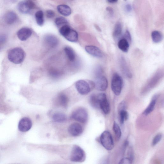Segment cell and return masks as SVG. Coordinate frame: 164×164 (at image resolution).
Here are the masks:
<instances>
[{"mask_svg": "<svg viewBox=\"0 0 164 164\" xmlns=\"http://www.w3.org/2000/svg\"><path fill=\"white\" fill-rule=\"evenodd\" d=\"M25 53L23 49L16 47L12 49L8 54V58L11 62L19 64L22 63L25 57Z\"/></svg>", "mask_w": 164, "mask_h": 164, "instance_id": "6da1fadb", "label": "cell"}, {"mask_svg": "<svg viewBox=\"0 0 164 164\" xmlns=\"http://www.w3.org/2000/svg\"><path fill=\"white\" fill-rule=\"evenodd\" d=\"M75 86L77 92L82 95L88 94L91 92L92 89L95 87L94 82L92 81H87L83 80L77 81Z\"/></svg>", "mask_w": 164, "mask_h": 164, "instance_id": "7a4b0ae2", "label": "cell"}, {"mask_svg": "<svg viewBox=\"0 0 164 164\" xmlns=\"http://www.w3.org/2000/svg\"><path fill=\"white\" fill-rule=\"evenodd\" d=\"M59 32L69 42L76 43L78 40V33L76 31L71 28L68 24L61 27Z\"/></svg>", "mask_w": 164, "mask_h": 164, "instance_id": "3957f363", "label": "cell"}, {"mask_svg": "<svg viewBox=\"0 0 164 164\" xmlns=\"http://www.w3.org/2000/svg\"><path fill=\"white\" fill-rule=\"evenodd\" d=\"M85 158L86 154L84 150L77 145L74 146L71 152V161L73 162H81L84 161Z\"/></svg>", "mask_w": 164, "mask_h": 164, "instance_id": "277c9868", "label": "cell"}, {"mask_svg": "<svg viewBox=\"0 0 164 164\" xmlns=\"http://www.w3.org/2000/svg\"><path fill=\"white\" fill-rule=\"evenodd\" d=\"M100 141L104 148L108 150L113 149L114 145L112 136L108 131H105L101 134Z\"/></svg>", "mask_w": 164, "mask_h": 164, "instance_id": "5b68a950", "label": "cell"}, {"mask_svg": "<svg viewBox=\"0 0 164 164\" xmlns=\"http://www.w3.org/2000/svg\"><path fill=\"white\" fill-rule=\"evenodd\" d=\"M122 87L123 80L121 77L117 73H114L111 82V88L114 94L119 96L121 93Z\"/></svg>", "mask_w": 164, "mask_h": 164, "instance_id": "8992f818", "label": "cell"}, {"mask_svg": "<svg viewBox=\"0 0 164 164\" xmlns=\"http://www.w3.org/2000/svg\"><path fill=\"white\" fill-rule=\"evenodd\" d=\"M72 117L76 121L82 123H85L88 120V114L85 109L78 108L73 112Z\"/></svg>", "mask_w": 164, "mask_h": 164, "instance_id": "52a82bcc", "label": "cell"}, {"mask_svg": "<svg viewBox=\"0 0 164 164\" xmlns=\"http://www.w3.org/2000/svg\"><path fill=\"white\" fill-rule=\"evenodd\" d=\"M96 96L100 108L105 114H109L110 111V107L106 95L104 93H101L96 95Z\"/></svg>", "mask_w": 164, "mask_h": 164, "instance_id": "ba28073f", "label": "cell"}, {"mask_svg": "<svg viewBox=\"0 0 164 164\" xmlns=\"http://www.w3.org/2000/svg\"><path fill=\"white\" fill-rule=\"evenodd\" d=\"M35 6V3L31 0L20 2L18 5L19 11L23 14H27L34 9Z\"/></svg>", "mask_w": 164, "mask_h": 164, "instance_id": "9c48e42d", "label": "cell"}, {"mask_svg": "<svg viewBox=\"0 0 164 164\" xmlns=\"http://www.w3.org/2000/svg\"><path fill=\"white\" fill-rule=\"evenodd\" d=\"M95 83V88L100 91H104L107 89L108 83L107 79L103 76L96 77Z\"/></svg>", "mask_w": 164, "mask_h": 164, "instance_id": "30bf717a", "label": "cell"}, {"mask_svg": "<svg viewBox=\"0 0 164 164\" xmlns=\"http://www.w3.org/2000/svg\"><path fill=\"white\" fill-rule=\"evenodd\" d=\"M32 125V121L29 118L24 117L20 121L18 128L21 132H26L31 129Z\"/></svg>", "mask_w": 164, "mask_h": 164, "instance_id": "8fae6325", "label": "cell"}, {"mask_svg": "<svg viewBox=\"0 0 164 164\" xmlns=\"http://www.w3.org/2000/svg\"><path fill=\"white\" fill-rule=\"evenodd\" d=\"M83 128L77 123H74L72 124L68 128L69 134L73 137H78L83 132Z\"/></svg>", "mask_w": 164, "mask_h": 164, "instance_id": "7c38bea8", "label": "cell"}, {"mask_svg": "<svg viewBox=\"0 0 164 164\" xmlns=\"http://www.w3.org/2000/svg\"><path fill=\"white\" fill-rule=\"evenodd\" d=\"M86 51L89 54L98 58L103 57L102 52L98 47L92 45L86 46L85 47Z\"/></svg>", "mask_w": 164, "mask_h": 164, "instance_id": "4fadbf2b", "label": "cell"}, {"mask_svg": "<svg viewBox=\"0 0 164 164\" xmlns=\"http://www.w3.org/2000/svg\"><path fill=\"white\" fill-rule=\"evenodd\" d=\"M121 68L123 75L128 79L132 78V75L128 66L126 61L123 57H121L120 59Z\"/></svg>", "mask_w": 164, "mask_h": 164, "instance_id": "5bb4252c", "label": "cell"}, {"mask_svg": "<svg viewBox=\"0 0 164 164\" xmlns=\"http://www.w3.org/2000/svg\"><path fill=\"white\" fill-rule=\"evenodd\" d=\"M32 34L31 30L28 28H23L17 32L18 38L22 41H25L29 38Z\"/></svg>", "mask_w": 164, "mask_h": 164, "instance_id": "9a60e30c", "label": "cell"}, {"mask_svg": "<svg viewBox=\"0 0 164 164\" xmlns=\"http://www.w3.org/2000/svg\"><path fill=\"white\" fill-rule=\"evenodd\" d=\"M46 44L49 47L52 48L56 47L58 45L59 41L58 39L53 35H47L44 38Z\"/></svg>", "mask_w": 164, "mask_h": 164, "instance_id": "2e32d148", "label": "cell"}, {"mask_svg": "<svg viewBox=\"0 0 164 164\" xmlns=\"http://www.w3.org/2000/svg\"><path fill=\"white\" fill-rule=\"evenodd\" d=\"M158 97L159 96L158 94L155 95L153 96L149 105L143 113L144 116L148 115L153 111Z\"/></svg>", "mask_w": 164, "mask_h": 164, "instance_id": "e0dca14e", "label": "cell"}, {"mask_svg": "<svg viewBox=\"0 0 164 164\" xmlns=\"http://www.w3.org/2000/svg\"><path fill=\"white\" fill-rule=\"evenodd\" d=\"M122 32V26L121 23L118 22L115 26L113 32V36L114 39L117 40L121 35Z\"/></svg>", "mask_w": 164, "mask_h": 164, "instance_id": "ac0fdd59", "label": "cell"}, {"mask_svg": "<svg viewBox=\"0 0 164 164\" xmlns=\"http://www.w3.org/2000/svg\"><path fill=\"white\" fill-rule=\"evenodd\" d=\"M57 9L60 14L65 16L70 15L72 13L70 7L67 5H59L57 6Z\"/></svg>", "mask_w": 164, "mask_h": 164, "instance_id": "d6986e66", "label": "cell"}, {"mask_svg": "<svg viewBox=\"0 0 164 164\" xmlns=\"http://www.w3.org/2000/svg\"><path fill=\"white\" fill-rule=\"evenodd\" d=\"M129 44L128 41L124 38L119 40L118 46L119 48L122 51L127 52L129 50Z\"/></svg>", "mask_w": 164, "mask_h": 164, "instance_id": "ffe728a7", "label": "cell"}, {"mask_svg": "<svg viewBox=\"0 0 164 164\" xmlns=\"http://www.w3.org/2000/svg\"><path fill=\"white\" fill-rule=\"evenodd\" d=\"M17 18V15L15 12L10 11L6 14L5 20L7 24H12L15 22Z\"/></svg>", "mask_w": 164, "mask_h": 164, "instance_id": "44dd1931", "label": "cell"}, {"mask_svg": "<svg viewBox=\"0 0 164 164\" xmlns=\"http://www.w3.org/2000/svg\"><path fill=\"white\" fill-rule=\"evenodd\" d=\"M64 51L68 59L71 62L75 61L76 58V55L73 49L69 46L64 47Z\"/></svg>", "mask_w": 164, "mask_h": 164, "instance_id": "7402d4cb", "label": "cell"}, {"mask_svg": "<svg viewBox=\"0 0 164 164\" xmlns=\"http://www.w3.org/2000/svg\"><path fill=\"white\" fill-rule=\"evenodd\" d=\"M57 101L59 105L64 108L66 107L68 103V96L64 93L59 94L57 98Z\"/></svg>", "mask_w": 164, "mask_h": 164, "instance_id": "603a6c76", "label": "cell"}, {"mask_svg": "<svg viewBox=\"0 0 164 164\" xmlns=\"http://www.w3.org/2000/svg\"><path fill=\"white\" fill-rule=\"evenodd\" d=\"M53 120L57 122H63L66 121L67 117L65 115L61 113H56L53 114Z\"/></svg>", "mask_w": 164, "mask_h": 164, "instance_id": "cb8c5ba5", "label": "cell"}, {"mask_svg": "<svg viewBox=\"0 0 164 164\" xmlns=\"http://www.w3.org/2000/svg\"><path fill=\"white\" fill-rule=\"evenodd\" d=\"M151 37L153 42L155 43L161 42L163 39V35L159 31H155L151 34Z\"/></svg>", "mask_w": 164, "mask_h": 164, "instance_id": "d4e9b609", "label": "cell"}, {"mask_svg": "<svg viewBox=\"0 0 164 164\" xmlns=\"http://www.w3.org/2000/svg\"><path fill=\"white\" fill-rule=\"evenodd\" d=\"M35 18L36 22L39 26H42L44 23V13L43 11L39 10L36 12Z\"/></svg>", "mask_w": 164, "mask_h": 164, "instance_id": "484cf974", "label": "cell"}, {"mask_svg": "<svg viewBox=\"0 0 164 164\" xmlns=\"http://www.w3.org/2000/svg\"><path fill=\"white\" fill-rule=\"evenodd\" d=\"M120 121L121 125H123L125 121L127 120L129 118V113L126 110H123L119 111Z\"/></svg>", "mask_w": 164, "mask_h": 164, "instance_id": "4316f807", "label": "cell"}, {"mask_svg": "<svg viewBox=\"0 0 164 164\" xmlns=\"http://www.w3.org/2000/svg\"><path fill=\"white\" fill-rule=\"evenodd\" d=\"M55 23L56 25L58 27H61L64 26L68 24V20L61 16L55 19Z\"/></svg>", "mask_w": 164, "mask_h": 164, "instance_id": "83f0119b", "label": "cell"}, {"mask_svg": "<svg viewBox=\"0 0 164 164\" xmlns=\"http://www.w3.org/2000/svg\"><path fill=\"white\" fill-rule=\"evenodd\" d=\"M113 130L117 140H119L121 136V132L120 127L116 122H114Z\"/></svg>", "mask_w": 164, "mask_h": 164, "instance_id": "f1b7e54d", "label": "cell"}, {"mask_svg": "<svg viewBox=\"0 0 164 164\" xmlns=\"http://www.w3.org/2000/svg\"><path fill=\"white\" fill-rule=\"evenodd\" d=\"M90 102L93 107L95 108H100L99 104L97 99L96 95H92L90 97Z\"/></svg>", "mask_w": 164, "mask_h": 164, "instance_id": "f546056e", "label": "cell"}, {"mask_svg": "<svg viewBox=\"0 0 164 164\" xmlns=\"http://www.w3.org/2000/svg\"><path fill=\"white\" fill-rule=\"evenodd\" d=\"M162 135L161 134H158L156 135L153 139L152 141V145L155 146L158 144L161 141Z\"/></svg>", "mask_w": 164, "mask_h": 164, "instance_id": "4dcf8cb0", "label": "cell"}, {"mask_svg": "<svg viewBox=\"0 0 164 164\" xmlns=\"http://www.w3.org/2000/svg\"><path fill=\"white\" fill-rule=\"evenodd\" d=\"M50 75L54 78L59 77L61 75L60 72L58 70H52L50 72Z\"/></svg>", "mask_w": 164, "mask_h": 164, "instance_id": "1f68e13d", "label": "cell"}, {"mask_svg": "<svg viewBox=\"0 0 164 164\" xmlns=\"http://www.w3.org/2000/svg\"><path fill=\"white\" fill-rule=\"evenodd\" d=\"M133 160L129 158H124L122 159L120 161L119 164H130L132 163Z\"/></svg>", "mask_w": 164, "mask_h": 164, "instance_id": "d6a6232c", "label": "cell"}, {"mask_svg": "<svg viewBox=\"0 0 164 164\" xmlns=\"http://www.w3.org/2000/svg\"><path fill=\"white\" fill-rule=\"evenodd\" d=\"M46 15L47 18H52L54 17L55 14L53 10H48L46 11Z\"/></svg>", "mask_w": 164, "mask_h": 164, "instance_id": "836d02e7", "label": "cell"}, {"mask_svg": "<svg viewBox=\"0 0 164 164\" xmlns=\"http://www.w3.org/2000/svg\"><path fill=\"white\" fill-rule=\"evenodd\" d=\"M95 72L96 77L102 75L103 70L100 67L98 66L97 67Z\"/></svg>", "mask_w": 164, "mask_h": 164, "instance_id": "e575fe53", "label": "cell"}, {"mask_svg": "<svg viewBox=\"0 0 164 164\" xmlns=\"http://www.w3.org/2000/svg\"><path fill=\"white\" fill-rule=\"evenodd\" d=\"M124 38L128 41L129 43H131V41H132V37H131V35L129 31H126L124 35Z\"/></svg>", "mask_w": 164, "mask_h": 164, "instance_id": "d590c367", "label": "cell"}, {"mask_svg": "<svg viewBox=\"0 0 164 164\" xmlns=\"http://www.w3.org/2000/svg\"><path fill=\"white\" fill-rule=\"evenodd\" d=\"M6 40V37L4 35H0V48L5 43Z\"/></svg>", "mask_w": 164, "mask_h": 164, "instance_id": "8d00e7d4", "label": "cell"}, {"mask_svg": "<svg viewBox=\"0 0 164 164\" xmlns=\"http://www.w3.org/2000/svg\"><path fill=\"white\" fill-rule=\"evenodd\" d=\"M106 10L109 12L110 15L112 16L113 15L114 11L112 7H108L106 8Z\"/></svg>", "mask_w": 164, "mask_h": 164, "instance_id": "74e56055", "label": "cell"}, {"mask_svg": "<svg viewBox=\"0 0 164 164\" xmlns=\"http://www.w3.org/2000/svg\"><path fill=\"white\" fill-rule=\"evenodd\" d=\"M125 10L128 12H130L132 10V7L129 4H127L125 6Z\"/></svg>", "mask_w": 164, "mask_h": 164, "instance_id": "f35d334b", "label": "cell"}, {"mask_svg": "<svg viewBox=\"0 0 164 164\" xmlns=\"http://www.w3.org/2000/svg\"><path fill=\"white\" fill-rule=\"evenodd\" d=\"M118 0H107L108 2L111 3H115L117 2Z\"/></svg>", "mask_w": 164, "mask_h": 164, "instance_id": "ab89813d", "label": "cell"}, {"mask_svg": "<svg viewBox=\"0 0 164 164\" xmlns=\"http://www.w3.org/2000/svg\"><path fill=\"white\" fill-rule=\"evenodd\" d=\"M125 1H127V0H124Z\"/></svg>", "mask_w": 164, "mask_h": 164, "instance_id": "60d3db41", "label": "cell"}]
</instances>
